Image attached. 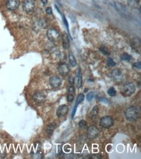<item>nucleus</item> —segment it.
I'll return each instance as SVG.
<instances>
[{
  "label": "nucleus",
  "instance_id": "1",
  "mask_svg": "<svg viewBox=\"0 0 141 159\" xmlns=\"http://www.w3.org/2000/svg\"><path fill=\"white\" fill-rule=\"evenodd\" d=\"M140 115L139 108L132 106L127 108L125 111V117L129 121H135L139 118Z\"/></svg>",
  "mask_w": 141,
  "mask_h": 159
},
{
  "label": "nucleus",
  "instance_id": "2",
  "mask_svg": "<svg viewBox=\"0 0 141 159\" xmlns=\"http://www.w3.org/2000/svg\"><path fill=\"white\" fill-rule=\"evenodd\" d=\"M135 91V85L132 82H126L124 83L122 89V93L125 96L129 97L133 94Z\"/></svg>",
  "mask_w": 141,
  "mask_h": 159
},
{
  "label": "nucleus",
  "instance_id": "3",
  "mask_svg": "<svg viewBox=\"0 0 141 159\" xmlns=\"http://www.w3.org/2000/svg\"><path fill=\"white\" fill-rule=\"evenodd\" d=\"M47 37H48L49 41L53 42V43H55V42L59 41L60 33L57 29L54 28H49L47 32Z\"/></svg>",
  "mask_w": 141,
  "mask_h": 159
},
{
  "label": "nucleus",
  "instance_id": "4",
  "mask_svg": "<svg viewBox=\"0 0 141 159\" xmlns=\"http://www.w3.org/2000/svg\"><path fill=\"white\" fill-rule=\"evenodd\" d=\"M99 124H100L102 127L105 128V129H109V128L111 127L113 124H114V119H113L111 116H104L101 118L100 121H99Z\"/></svg>",
  "mask_w": 141,
  "mask_h": 159
},
{
  "label": "nucleus",
  "instance_id": "5",
  "mask_svg": "<svg viewBox=\"0 0 141 159\" xmlns=\"http://www.w3.org/2000/svg\"><path fill=\"white\" fill-rule=\"evenodd\" d=\"M22 7H23V9L26 13H32L35 7V0H24L23 4H22Z\"/></svg>",
  "mask_w": 141,
  "mask_h": 159
},
{
  "label": "nucleus",
  "instance_id": "6",
  "mask_svg": "<svg viewBox=\"0 0 141 159\" xmlns=\"http://www.w3.org/2000/svg\"><path fill=\"white\" fill-rule=\"evenodd\" d=\"M99 134V130L95 126H90L87 129V136L90 139H95L98 138Z\"/></svg>",
  "mask_w": 141,
  "mask_h": 159
},
{
  "label": "nucleus",
  "instance_id": "7",
  "mask_svg": "<svg viewBox=\"0 0 141 159\" xmlns=\"http://www.w3.org/2000/svg\"><path fill=\"white\" fill-rule=\"evenodd\" d=\"M111 76L113 79L116 82L121 83L123 82L124 76L122 72L119 69H114L111 72Z\"/></svg>",
  "mask_w": 141,
  "mask_h": 159
},
{
  "label": "nucleus",
  "instance_id": "8",
  "mask_svg": "<svg viewBox=\"0 0 141 159\" xmlns=\"http://www.w3.org/2000/svg\"><path fill=\"white\" fill-rule=\"evenodd\" d=\"M115 5L116 7H117V10L122 16H123L124 17H125L126 18H129V17H130V14H129L128 11H127L126 8L124 7L123 5H122L118 2H116Z\"/></svg>",
  "mask_w": 141,
  "mask_h": 159
},
{
  "label": "nucleus",
  "instance_id": "9",
  "mask_svg": "<svg viewBox=\"0 0 141 159\" xmlns=\"http://www.w3.org/2000/svg\"><path fill=\"white\" fill-rule=\"evenodd\" d=\"M33 99L37 104H42L46 101V97L42 92H36L33 95Z\"/></svg>",
  "mask_w": 141,
  "mask_h": 159
},
{
  "label": "nucleus",
  "instance_id": "10",
  "mask_svg": "<svg viewBox=\"0 0 141 159\" xmlns=\"http://www.w3.org/2000/svg\"><path fill=\"white\" fill-rule=\"evenodd\" d=\"M58 71L62 76H67L70 71V67L67 63H62L58 67Z\"/></svg>",
  "mask_w": 141,
  "mask_h": 159
},
{
  "label": "nucleus",
  "instance_id": "11",
  "mask_svg": "<svg viewBox=\"0 0 141 159\" xmlns=\"http://www.w3.org/2000/svg\"><path fill=\"white\" fill-rule=\"evenodd\" d=\"M49 85L53 88H57L62 84V80L59 76H53L49 79Z\"/></svg>",
  "mask_w": 141,
  "mask_h": 159
},
{
  "label": "nucleus",
  "instance_id": "12",
  "mask_svg": "<svg viewBox=\"0 0 141 159\" xmlns=\"http://www.w3.org/2000/svg\"><path fill=\"white\" fill-rule=\"evenodd\" d=\"M68 110L69 108L68 107V106H66L65 104L60 105L57 109L56 114L58 118H63V117H65V116L67 115Z\"/></svg>",
  "mask_w": 141,
  "mask_h": 159
},
{
  "label": "nucleus",
  "instance_id": "13",
  "mask_svg": "<svg viewBox=\"0 0 141 159\" xmlns=\"http://www.w3.org/2000/svg\"><path fill=\"white\" fill-rule=\"evenodd\" d=\"M20 5L19 0H8L6 4V7L10 11H15Z\"/></svg>",
  "mask_w": 141,
  "mask_h": 159
},
{
  "label": "nucleus",
  "instance_id": "14",
  "mask_svg": "<svg viewBox=\"0 0 141 159\" xmlns=\"http://www.w3.org/2000/svg\"><path fill=\"white\" fill-rule=\"evenodd\" d=\"M62 40H63V48H64L65 50L69 49L70 46V39H69L68 35L66 34V33L63 34L62 37Z\"/></svg>",
  "mask_w": 141,
  "mask_h": 159
},
{
  "label": "nucleus",
  "instance_id": "15",
  "mask_svg": "<svg viewBox=\"0 0 141 159\" xmlns=\"http://www.w3.org/2000/svg\"><path fill=\"white\" fill-rule=\"evenodd\" d=\"M131 46L134 50L138 51V49L140 48V41L139 38H135L133 39Z\"/></svg>",
  "mask_w": 141,
  "mask_h": 159
},
{
  "label": "nucleus",
  "instance_id": "16",
  "mask_svg": "<svg viewBox=\"0 0 141 159\" xmlns=\"http://www.w3.org/2000/svg\"><path fill=\"white\" fill-rule=\"evenodd\" d=\"M77 85L78 88H81L83 85V76L81 73V69H79L78 72H77Z\"/></svg>",
  "mask_w": 141,
  "mask_h": 159
},
{
  "label": "nucleus",
  "instance_id": "17",
  "mask_svg": "<svg viewBox=\"0 0 141 159\" xmlns=\"http://www.w3.org/2000/svg\"><path fill=\"white\" fill-rule=\"evenodd\" d=\"M55 128H56V124L55 123H52L49 124L46 128V132L49 135H51L53 134V131Z\"/></svg>",
  "mask_w": 141,
  "mask_h": 159
},
{
  "label": "nucleus",
  "instance_id": "18",
  "mask_svg": "<svg viewBox=\"0 0 141 159\" xmlns=\"http://www.w3.org/2000/svg\"><path fill=\"white\" fill-rule=\"evenodd\" d=\"M69 61H70V64L72 67H76L77 65V61L76 60V57L72 53L70 52L68 55Z\"/></svg>",
  "mask_w": 141,
  "mask_h": 159
},
{
  "label": "nucleus",
  "instance_id": "19",
  "mask_svg": "<svg viewBox=\"0 0 141 159\" xmlns=\"http://www.w3.org/2000/svg\"><path fill=\"white\" fill-rule=\"evenodd\" d=\"M99 113V108L97 105L94 106L90 111V116L92 118H95L98 116Z\"/></svg>",
  "mask_w": 141,
  "mask_h": 159
},
{
  "label": "nucleus",
  "instance_id": "20",
  "mask_svg": "<svg viewBox=\"0 0 141 159\" xmlns=\"http://www.w3.org/2000/svg\"><path fill=\"white\" fill-rule=\"evenodd\" d=\"M128 5L133 8L138 7L139 6V0H128Z\"/></svg>",
  "mask_w": 141,
  "mask_h": 159
},
{
  "label": "nucleus",
  "instance_id": "21",
  "mask_svg": "<svg viewBox=\"0 0 141 159\" xmlns=\"http://www.w3.org/2000/svg\"><path fill=\"white\" fill-rule=\"evenodd\" d=\"M85 99V95L83 93H81V94H79L78 96H77V99H76V104L78 106L79 104H81V103Z\"/></svg>",
  "mask_w": 141,
  "mask_h": 159
},
{
  "label": "nucleus",
  "instance_id": "22",
  "mask_svg": "<svg viewBox=\"0 0 141 159\" xmlns=\"http://www.w3.org/2000/svg\"><path fill=\"white\" fill-rule=\"evenodd\" d=\"M107 93L110 97H115L117 95V91L114 88H110L107 90Z\"/></svg>",
  "mask_w": 141,
  "mask_h": 159
},
{
  "label": "nucleus",
  "instance_id": "23",
  "mask_svg": "<svg viewBox=\"0 0 141 159\" xmlns=\"http://www.w3.org/2000/svg\"><path fill=\"white\" fill-rule=\"evenodd\" d=\"M132 59L131 55H129L128 54H124L121 55V60L123 61H130Z\"/></svg>",
  "mask_w": 141,
  "mask_h": 159
},
{
  "label": "nucleus",
  "instance_id": "24",
  "mask_svg": "<svg viewBox=\"0 0 141 159\" xmlns=\"http://www.w3.org/2000/svg\"><path fill=\"white\" fill-rule=\"evenodd\" d=\"M94 96H95L94 92H90V93H88L87 95V99L88 101H90V100H92L94 99Z\"/></svg>",
  "mask_w": 141,
  "mask_h": 159
},
{
  "label": "nucleus",
  "instance_id": "25",
  "mask_svg": "<svg viewBox=\"0 0 141 159\" xmlns=\"http://www.w3.org/2000/svg\"><path fill=\"white\" fill-rule=\"evenodd\" d=\"M107 64L108 65L109 67H114L116 65V63L114 61L112 58L109 57L107 60Z\"/></svg>",
  "mask_w": 141,
  "mask_h": 159
},
{
  "label": "nucleus",
  "instance_id": "26",
  "mask_svg": "<svg viewBox=\"0 0 141 159\" xmlns=\"http://www.w3.org/2000/svg\"><path fill=\"white\" fill-rule=\"evenodd\" d=\"M86 125H87V122L84 119H82L79 122V127L80 128H84Z\"/></svg>",
  "mask_w": 141,
  "mask_h": 159
},
{
  "label": "nucleus",
  "instance_id": "27",
  "mask_svg": "<svg viewBox=\"0 0 141 159\" xmlns=\"http://www.w3.org/2000/svg\"><path fill=\"white\" fill-rule=\"evenodd\" d=\"M100 51L102 52V53H103L104 54H106V55H109L110 54V53L108 51V50H107V49L106 48V47H104V46H102L101 48H100Z\"/></svg>",
  "mask_w": 141,
  "mask_h": 159
},
{
  "label": "nucleus",
  "instance_id": "28",
  "mask_svg": "<svg viewBox=\"0 0 141 159\" xmlns=\"http://www.w3.org/2000/svg\"><path fill=\"white\" fill-rule=\"evenodd\" d=\"M74 97L73 95L69 93L68 95V96H67V100H68V102H72L74 100Z\"/></svg>",
  "mask_w": 141,
  "mask_h": 159
},
{
  "label": "nucleus",
  "instance_id": "29",
  "mask_svg": "<svg viewBox=\"0 0 141 159\" xmlns=\"http://www.w3.org/2000/svg\"><path fill=\"white\" fill-rule=\"evenodd\" d=\"M68 82L72 85H74V77L72 76H69V78H68Z\"/></svg>",
  "mask_w": 141,
  "mask_h": 159
},
{
  "label": "nucleus",
  "instance_id": "30",
  "mask_svg": "<svg viewBox=\"0 0 141 159\" xmlns=\"http://www.w3.org/2000/svg\"><path fill=\"white\" fill-rule=\"evenodd\" d=\"M74 92H75V88H74L73 85H71L68 89V93L70 94H72L74 93Z\"/></svg>",
  "mask_w": 141,
  "mask_h": 159
},
{
  "label": "nucleus",
  "instance_id": "31",
  "mask_svg": "<svg viewBox=\"0 0 141 159\" xmlns=\"http://www.w3.org/2000/svg\"><path fill=\"white\" fill-rule=\"evenodd\" d=\"M77 105L76 104L75 106H74V109H73V111H72V118H74V116H75L76 115V110H77Z\"/></svg>",
  "mask_w": 141,
  "mask_h": 159
},
{
  "label": "nucleus",
  "instance_id": "32",
  "mask_svg": "<svg viewBox=\"0 0 141 159\" xmlns=\"http://www.w3.org/2000/svg\"><path fill=\"white\" fill-rule=\"evenodd\" d=\"M46 13L48 14V15H52V13H53V12H52V9L51 7H47L46 9Z\"/></svg>",
  "mask_w": 141,
  "mask_h": 159
},
{
  "label": "nucleus",
  "instance_id": "33",
  "mask_svg": "<svg viewBox=\"0 0 141 159\" xmlns=\"http://www.w3.org/2000/svg\"><path fill=\"white\" fill-rule=\"evenodd\" d=\"M63 21H64V24H65V26L66 27V28H67L68 31H69V29H68V23L67 22V20H66V18L65 17V16H63Z\"/></svg>",
  "mask_w": 141,
  "mask_h": 159
},
{
  "label": "nucleus",
  "instance_id": "34",
  "mask_svg": "<svg viewBox=\"0 0 141 159\" xmlns=\"http://www.w3.org/2000/svg\"><path fill=\"white\" fill-rule=\"evenodd\" d=\"M133 67L137 69H140V67H141V64H140V62H137L135 63L134 65H133Z\"/></svg>",
  "mask_w": 141,
  "mask_h": 159
},
{
  "label": "nucleus",
  "instance_id": "35",
  "mask_svg": "<svg viewBox=\"0 0 141 159\" xmlns=\"http://www.w3.org/2000/svg\"><path fill=\"white\" fill-rule=\"evenodd\" d=\"M99 100H100L101 102H104L105 103H109V102L108 101V100L106 99H105V98H100L99 99Z\"/></svg>",
  "mask_w": 141,
  "mask_h": 159
},
{
  "label": "nucleus",
  "instance_id": "36",
  "mask_svg": "<svg viewBox=\"0 0 141 159\" xmlns=\"http://www.w3.org/2000/svg\"><path fill=\"white\" fill-rule=\"evenodd\" d=\"M40 1L42 3V4L44 5H46L47 4H48V0H40Z\"/></svg>",
  "mask_w": 141,
  "mask_h": 159
}]
</instances>
